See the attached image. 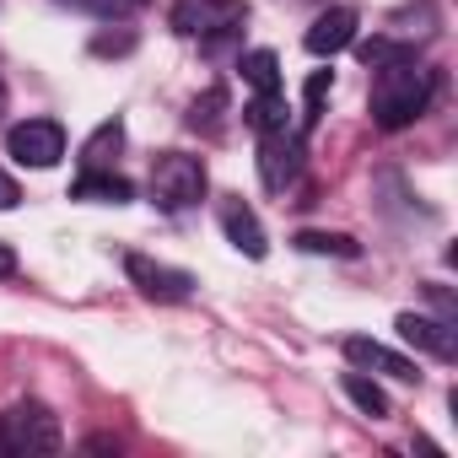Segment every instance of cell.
Wrapping results in <instances>:
<instances>
[{"label": "cell", "instance_id": "6", "mask_svg": "<svg viewBox=\"0 0 458 458\" xmlns=\"http://www.w3.org/2000/svg\"><path fill=\"white\" fill-rule=\"evenodd\" d=\"M302 157H308L302 130H292V124L265 130V135H259V178H265V189H276V194L292 189L297 173H302Z\"/></svg>", "mask_w": 458, "mask_h": 458}, {"label": "cell", "instance_id": "9", "mask_svg": "<svg viewBox=\"0 0 458 458\" xmlns=\"http://www.w3.org/2000/svg\"><path fill=\"white\" fill-rule=\"evenodd\" d=\"M394 329H399V340H404V345H415V351H420V356H431V361H453V356H458V329H453V318L399 313V318H394Z\"/></svg>", "mask_w": 458, "mask_h": 458}, {"label": "cell", "instance_id": "10", "mask_svg": "<svg viewBox=\"0 0 458 458\" xmlns=\"http://www.w3.org/2000/svg\"><path fill=\"white\" fill-rule=\"evenodd\" d=\"M356 6H329V12H318L313 17V28H308V55H318V60H335V55H345L351 44H356Z\"/></svg>", "mask_w": 458, "mask_h": 458}, {"label": "cell", "instance_id": "5", "mask_svg": "<svg viewBox=\"0 0 458 458\" xmlns=\"http://www.w3.org/2000/svg\"><path fill=\"white\" fill-rule=\"evenodd\" d=\"M6 157L17 162V167H55L60 157H65V130H60V119H22V124H12L6 130Z\"/></svg>", "mask_w": 458, "mask_h": 458}, {"label": "cell", "instance_id": "23", "mask_svg": "<svg viewBox=\"0 0 458 458\" xmlns=\"http://www.w3.org/2000/svg\"><path fill=\"white\" fill-rule=\"evenodd\" d=\"M108 12H135V6H146V0H103Z\"/></svg>", "mask_w": 458, "mask_h": 458}, {"label": "cell", "instance_id": "7", "mask_svg": "<svg viewBox=\"0 0 458 458\" xmlns=\"http://www.w3.org/2000/svg\"><path fill=\"white\" fill-rule=\"evenodd\" d=\"M124 276L140 297L151 302H189L194 297V276L189 270H173L162 259H146V254H124Z\"/></svg>", "mask_w": 458, "mask_h": 458}, {"label": "cell", "instance_id": "20", "mask_svg": "<svg viewBox=\"0 0 458 458\" xmlns=\"http://www.w3.org/2000/svg\"><path fill=\"white\" fill-rule=\"evenodd\" d=\"M135 49V33H98L92 38V55H130Z\"/></svg>", "mask_w": 458, "mask_h": 458}, {"label": "cell", "instance_id": "1", "mask_svg": "<svg viewBox=\"0 0 458 458\" xmlns=\"http://www.w3.org/2000/svg\"><path fill=\"white\" fill-rule=\"evenodd\" d=\"M431 92H437V76L415 55L377 65V81H372V124L388 130V135L394 130H410L431 108Z\"/></svg>", "mask_w": 458, "mask_h": 458}, {"label": "cell", "instance_id": "15", "mask_svg": "<svg viewBox=\"0 0 458 458\" xmlns=\"http://www.w3.org/2000/svg\"><path fill=\"white\" fill-rule=\"evenodd\" d=\"M226 87H205L194 103H189V130H199V135H221V124H226Z\"/></svg>", "mask_w": 458, "mask_h": 458}, {"label": "cell", "instance_id": "21", "mask_svg": "<svg viewBox=\"0 0 458 458\" xmlns=\"http://www.w3.org/2000/svg\"><path fill=\"white\" fill-rule=\"evenodd\" d=\"M22 205V189H17V178L12 173H0V210H17Z\"/></svg>", "mask_w": 458, "mask_h": 458}, {"label": "cell", "instance_id": "2", "mask_svg": "<svg viewBox=\"0 0 458 458\" xmlns=\"http://www.w3.org/2000/svg\"><path fill=\"white\" fill-rule=\"evenodd\" d=\"M0 447L17 453V458H44V453H60V447H65L60 415H55L44 399H17L6 415H0Z\"/></svg>", "mask_w": 458, "mask_h": 458}, {"label": "cell", "instance_id": "19", "mask_svg": "<svg viewBox=\"0 0 458 458\" xmlns=\"http://www.w3.org/2000/svg\"><path fill=\"white\" fill-rule=\"evenodd\" d=\"M329 87H335V71H313V76H308V87H302V135H308V130H318Z\"/></svg>", "mask_w": 458, "mask_h": 458}, {"label": "cell", "instance_id": "16", "mask_svg": "<svg viewBox=\"0 0 458 458\" xmlns=\"http://www.w3.org/2000/svg\"><path fill=\"white\" fill-rule=\"evenodd\" d=\"M238 71H243V81H249L254 92H281V60H276L270 49H249V55L238 60Z\"/></svg>", "mask_w": 458, "mask_h": 458}, {"label": "cell", "instance_id": "14", "mask_svg": "<svg viewBox=\"0 0 458 458\" xmlns=\"http://www.w3.org/2000/svg\"><path fill=\"white\" fill-rule=\"evenodd\" d=\"M340 388H345V399H351V404H356L361 415H372V420H388V415H394L388 394H383V388H377V383H372L367 372H356V367H351V372L340 377Z\"/></svg>", "mask_w": 458, "mask_h": 458}, {"label": "cell", "instance_id": "13", "mask_svg": "<svg viewBox=\"0 0 458 458\" xmlns=\"http://www.w3.org/2000/svg\"><path fill=\"white\" fill-rule=\"evenodd\" d=\"M119 151H124V119L114 114V119H103V124L81 140V167H114Z\"/></svg>", "mask_w": 458, "mask_h": 458}, {"label": "cell", "instance_id": "22", "mask_svg": "<svg viewBox=\"0 0 458 458\" xmlns=\"http://www.w3.org/2000/svg\"><path fill=\"white\" fill-rule=\"evenodd\" d=\"M0 276H17V249L0 243Z\"/></svg>", "mask_w": 458, "mask_h": 458}, {"label": "cell", "instance_id": "24", "mask_svg": "<svg viewBox=\"0 0 458 458\" xmlns=\"http://www.w3.org/2000/svg\"><path fill=\"white\" fill-rule=\"evenodd\" d=\"M0 114H6V81H0Z\"/></svg>", "mask_w": 458, "mask_h": 458}, {"label": "cell", "instance_id": "3", "mask_svg": "<svg viewBox=\"0 0 458 458\" xmlns=\"http://www.w3.org/2000/svg\"><path fill=\"white\" fill-rule=\"evenodd\" d=\"M167 22H173L178 38H205L216 49L221 38H233L249 22V6H243V0H173Z\"/></svg>", "mask_w": 458, "mask_h": 458}, {"label": "cell", "instance_id": "12", "mask_svg": "<svg viewBox=\"0 0 458 458\" xmlns=\"http://www.w3.org/2000/svg\"><path fill=\"white\" fill-rule=\"evenodd\" d=\"M135 189H130V178H119L114 167H87L76 183H71V199H98V205H124Z\"/></svg>", "mask_w": 458, "mask_h": 458}, {"label": "cell", "instance_id": "17", "mask_svg": "<svg viewBox=\"0 0 458 458\" xmlns=\"http://www.w3.org/2000/svg\"><path fill=\"white\" fill-rule=\"evenodd\" d=\"M243 124H249V130H259V135H265V130L292 124V119H286V98H281V92H254V103L243 108Z\"/></svg>", "mask_w": 458, "mask_h": 458}, {"label": "cell", "instance_id": "11", "mask_svg": "<svg viewBox=\"0 0 458 458\" xmlns=\"http://www.w3.org/2000/svg\"><path fill=\"white\" fill-rule=\"evenodd\" d=\"M221 233H226V243H233L238 254H249V259H265L270 254V238H265V226H259V216L243 205V199H221Z\"/></svg>", "mask_w": 458, "mask_h": 458}, {"label": "cell", "instance_id": "4", "mask_svg": "<svg viewBox=\"0 0 458 458\" xmlns=\"http://www.w3.org/2000/svg\"><path fill=\"white\" fill-rule=\"evenodd\" d=\"M205 162L199 157H189V151H162L157 162H151V199L162 205V210H189V205H199L205 199Z\"/></svg>", "mask_w": 458, "mask_h": 458}, {"label": "cell", "instance_id": "18", "mask_svg": "<svg viewBox=\"0 0 458 458\" xmlns=\"http://www.w3.org/2000/svg\"><path fill=\"white\" fill-rule=\"evenodd\" d=\"M302 254H329V259H361V243L345 233H297L292 238Z\"/></svg>", "mask_w": 458, "mask_h": 458}, {"label": "cell", "instance_id": "8", "mask_svg": "<svg viewBox=\"0 0 458 458\" xmlns=\"http://www.w3.org/2000/svg\"><path fill=\"white\" fill-rule=\"evenodd\" d=\"M340 356H345L356 372H377V377H394V383H420V367H415L410 356L388 351V345L372 340V335H345V340H340Z\"/></svg>", "mask_w": 458, "mask_h": 458}]
</instances>
